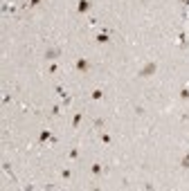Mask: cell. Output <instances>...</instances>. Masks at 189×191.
I'll use <instances>...</instances> for the list:
<instances>
[{"mask_svg": "<svg viewBox=\"0 0 189 191\" xmlns=\"http://www.w3.org/2000/svg\"><path fill=\"white\" fill-rule=\"evenodd\" d=\"M151 72H155V63H149V65L144 68L142 72H140V76H149V74H151Z\"/></svg>", "mask_w": 189, "mask_h": 191, "instance_id": "cell-1", "label": "cell"}, {"mask_svg": "<svg viewBox=\"0 0 189 191\" xmlns=\"http://www.w3.org/2000/svg\"><path fill=\"white\" fill-rule=\"evenodd\" d=\"M77 70H79V72H86V70H88V61H86V59H79V61H77Z\"/></svg>", "mask_w": 189, "mask_h": 191, "instance_id": "cell-2", "label": "cell"}, {"mask_svg": "<svg viewBox=\"0 0 189 191\" xmlns=\"http://www.w3.org/2000/svg\"><path fill=\"white\" fill-rule=\"evenodd\" d=\"M90 9V2H88V0H81V2H79V11H88Z\"/></svg>", "mask_w": 189, "mask_h": 191, "instance_id": "cell-3", "label": "cell"}, {"mask_svg": "<svg viewBox=\"0 0 189 191\" xmlns=\"http://www.w3.org/2000/svg\"><path fill=\"white\" fill-rule=\"evenodd\" d=\"M56 56H59V50H50L47 52V59H56Z\"/></svg>", "mask_w": 189, "mask_h": 191, "instance_id": "cell-4", "label": "cell"}, {"mask_svg": "<svg viewBox=\"0 0 189 191\" xmlns=\"http://www.w3.org/2000/svg\"><path fill=\"white\" fill-rule=\"evenodd\" d=\"M45 140H52V135H50L47 131H43V133H41V142H45Z\"/></svg>", "mask_w": 189, "mask_h": 191, "instance_id": "cell-5", "label": "cell"}, {"mask_svg": "<svg viewBox=\"0 0 189 191\" xmlns=\"http://www.w3.org/2000/svg\"><path fill=\"white\" fill-rule=\"evenodd\" d=\"M81 117H83L81 112H79V115H74V119H72V124H74V126H79V121H81Z\"/></svg>", "mask_w": 189, "mask_h": 191, "instance_id": "cell-6", "label": "cell"}, {"mask_svg": "<svg viewBox=\"0 0 189 191\" xmlns=\"http://www.w3.org/2000/svg\"><path fill=\"white\" fill-rule=\"evenodd\" d=\"M180 97H182V99H189V88H185V90H180Z\"/></svg>", "mask_w": 189, "mask_h": 191, "instance_id": "cell-7", "label": "cell"}, {"mask_svg": "<svg viewBox=\"0 0 189 191\" xmlns=\"http://www.w3.org/2000/svg\"><path fill=\"white\" fill-rule=\"evenodd\" d=\"M97 40H99V43H106V40H108V34H99Z\"/></svg>", "mask_w": 189, "mask_h": 191, "instance_id": "cell-8", "label": "cell"}, {"mask_svg": "<svg viewBox=\"0 0 189 191\" xmlns=\"http://www.w3.org/2000/svg\"><path fill=\"white\" fill-rule=\"evenodd\" d=\"M182 166H185V169H189V153L182 157Z\"/></svg>", "mask_w": 189, "mask_h": 191, "instance_id": "cell-9", "label": "cell"}, {"mask_svg": "<svg viewBox=\"0 0 189 191\" xmlns=\"http://www.w3.org/2000/svg\"><path fill=\"white\" fill-rule=\"evenodd\" d=\"M92 99H101V90H95V92H92Z\"/></svg>", "mask_w": 189, "mask_h": 191, "instance_id": "cell-10", "label": "cell"}, {"mask_svg": "<svg viewBox=\"0 0 189 191\" xmlns=\"http://www.w3.org/2000/svg\"><path fill=\"white\" fill-rule=\"evenodd\" d=\"M38 2H41V0H29V5H32V7H36Z\"/></svg>", "mask_w": 189, "mask_h": 191, "instance_id": "cell-11", "label": "cell"}, {"mask_svg": "<svg viewBox=\"0 0 189 191\" xmlns=\"http://www.w3.org/2000/svg\"><path fill=\"white\" fill-rule=\"evenodd\" d=\"M182 2H185V5H187V7H189V0H182Z\"/></svg>", "mask_w": 189, "mask_h": 191, "instance_id": "cell-12", "label": "cell"}]
</instances>
